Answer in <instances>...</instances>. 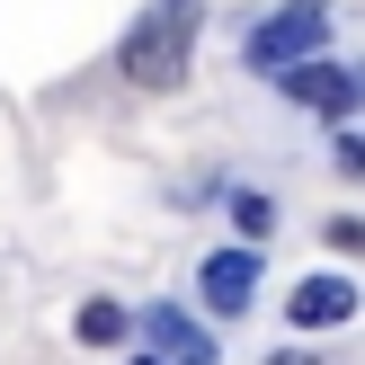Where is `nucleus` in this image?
<instances>
[{"label": "nucleus", "mask_w": 365, "mask_h": 365, "mask_svg": "<svg viewBox=\"0 0 365 365\" xmlns=\"http://www.w3.org/2000/svg\"><path fill=\"white\" fill-rule=\"evenodd\" d=\"M187 53H196V0H152V9L134 18V36H125V81H143V89H170V81H187Z\"/></svg>", "instance_id": "1"}, {"label": "nucleus", "mask_w": 365, "mask_h": 365, "mask_svg": "<svg viewBox=\"0 0 365 365\" xmlns=\"http://www.w3.org/2000/svg\"><path fill=\"white\" fill-rule=\"evenodd\" d=\"M321 36H330V9H312V0H294V9H277L267 27H250V71H285L294 53H312Z\"/></svg>", "instance_id": "2"}, {"label": "nucleus", "mask_w": 365, "mask_h": 365, "mask_svg": "<svg viewBox=\"0 0 365 365\" xmlns=\"http://www.w3.org/2000/svg\"><path fill=\"white\" fill-rule=\"evenodd\" d=\"M285 98L294 107H321V116H348V107H365V71L356 63H285Z\"/></svg>", "instance_id": "3"}, {"label": "nucleus", "mask_w": 365, "mask_h": 365, "mask_svg": "<svg viewBox=\"0 0 365 365\" xmlns=\"http://www.w3.org/2000/svg\"><path fill=\"white\" fill-rule=\"evenodd\" d=\"M250 294H259V241L250 250H214L205 259V303L214 312H250Z\"/></svg>", "instance_id": "4"}, {"label": "nucleus", "mask_w": 365, "mask_h": 365, "mask_svg": "<svg viewBox=\"0 0 365 365\" xmlns=\"http://www.w3.org/2000/svg\"><path fill=\"white\" fill-rule=\"evenodd\" d=\"M285 312H294L303 330H339V321L356 312V285H348V277H303V285H294V303H285Z\"/></svg>", "instance_id": "5"}, {"label": "nucleus", "mask_w": 365, "mask_h": 365, "mask_svg": "<svg viewBox=\"0 0 365 365\" xmlns=\"http://www.w3.org/2000/svg\"><path fill=\"white\" fill-rule=\"evenodd\" d=\"M143 348H152V356H187V365H205L214 339L196 330V321H178V312H152V321H143Z\"/></svg>", "instance_id": "6"}, {"label": "nucleus", "mask_w": 365, "mask_h": 365, "mask_svg": "<svg viewBox=\"0 0 365 365\" xmlns=\"http://www.w3.org/2000/svg\"><path fill=\"white\" fill-rule=\"evenodd\" d=\"M71 330H81L89 348H116V339H125V312H116V303H89V312L71 321Z\"/></svg>", "instance_id": "7"}, {"label": "nucleus", "mask_w": 365, "mask_h": 365, "mask_svg": "<svg viewBox=\"0 0 365 365\" xmlns=\"http://www.w3.org/2000/svg\"><path fill=\"white\" fill-rule=\"evenodd\" d=\"M232 223H241L250 241H267V232H277V205H267V196H232Z\"/></svg>", "instance_id": "8"}]
</instances>
